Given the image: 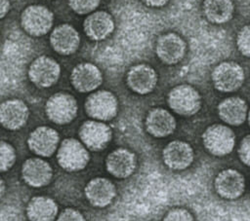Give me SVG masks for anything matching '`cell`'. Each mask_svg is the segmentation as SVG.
I'll list each match as a JSON object with an SVG mask.
<instances>
[{"label": "cell", "instance_id": "cell-6", "mask_svg": "<svg viewBox=\"0 0 250 221\" xmlns=\"http://www.w3.org/2000/svg\"><path fill=\"white\" fill-rule=\"evenodd\" d=\"M118 103L115 95L108 91L91 93L85 102L86 113L97 121H108L116 116Z\"/></svg>", "mask_w": 250, "mask_h": 221}, {"label": "cell", "instance_id": "cell-1", "mask_svg": "<svg viewBox=\"0 0 250 221\" xmlns=\"http://www.w3.org/2000/svg\"><path fill=\"white\" fill-rule=\"evenodd\" d=\"M170 108L181 116H192L201 107V96L199 92L189 85H178L174 87L167 97Z\"/></svg>", "mask_w": 250, "mask_h": 221}, {"label": "cell", "instance_id": "cell-30", "mask_svg": "<svg viewBox=\"0 0 250 221\" xmlns=\"http://www.w3.org/2000/svg\"><path fill=\"white\" fill-rule=\"evenodd\" d=\"M238 157L240 161L250 166V134L244 136L238 147Z\"/></svg>", "mask_w": 250, "mask_h": 221}, {"label": "cell", "instance_id": "cell-9", "mask_svg": "<svg viewBox=\"0 0 250 221\" xmlns=\"http://www.w3.org/2000/svg\"><path fill=\"white\" fill-rule=\"evenodd\" d=\"M82 143L90 150L100 151L110 141L112 132L110 128L102 121H86L79 129Z\"/></svg>", "mask_w": 250, "mask_h": 221}, {"label": "cell", "instance_id": "cell-26", "mask_svg": "<svg viewBox=\"0 0 250 221\" xmlns=\"http://www.w3.org/2000/svg\"><path fill=\"white\" fill-rule=\"evenodd\" d=\"M16 161L14 147L3 140H0V172L10 169Z\"/></svg>", "mask_w": 250, "mask_h": 221}, {"label": "cell", "instance_id": "cell-11", "mask_svg": "<svg viewBox=\"0 0 250 221\" xmlns=\"http://www.w3.org/2000/svg\"><path fill=\"white\" fill-rule=\"evenodd\" d=\"M214 187L217 194L223 199L235 200L244 192L245 179L238 170L226 168L217 174Z\"/></svg>", "mask_w": 250, "mask_h": 221}, {"label": "cell", "instance_id": "cell-13", "mask_svg": "<svg viewBox=\"0 0 250 221\" xmlns=\"http://www.w3.org/2000/svg\"><path fill=\"white\" fill-rule=\"evenodd\" d=\"M84 193L88 202L96 207H105L110 204L116 196L114 184L107 178L96 177L85 186Z\"/></svg>", "mask_w": 250, "mask_h": 221}, {"label": "cell", "instance_id": "cell-16", "mask_svg": "<svg viewBox=\"0 0 250 221\" xmlns=\"http://www.w3.org/2000/svg\"><path fill=\"white\" fill-rule=\"evenodd\" d=\"M126 82L133 92L139 94H146L154 90L157 84V74L147 64H137L129 69Z\"/></svg>", "mask_w": 250, "mask_h": 221}, {"label": "cell", "instance_id": "cell-19", "mask_svg": "<svg viewBox=\"0 0 250 221\" xmlns=\"http://www.w3.org/2000/svg\"><path fill=\"white\" fill-rule=\"evenodd\" d=\"M29 111L21 99H9L0 104V124L11 130L23 127L28 119Z\"/></svg>", "mask_w": 250, "mask_h": 221}, {"label": "cell", "instance_id": "cell-29", "mask_svg": "<svg viewBox=\"0 0 250 221\" xmlns=\"http://www.w3.org/2000/svg\"><path fill=\"white\" fill-rule=\"evenodd\" d=\"M163 221H194L192 214L186 208L175 207L170 209L164 216Z\"/></svg>", "mask_w": 250, "mask_h": 221}, {"label": "cell", "instance_id": "cell-18", "mask_svg": "<svg viewBox=\"0 0 250 221\" xmlns=\"http://www.w3.org/2000/svg\"><path fill=\"white\" fill-rule=\"evenodd\" d=\"M21 176L27 185L39 188L49 184L53 169L46 161L40 158H29L22 164Z\"/></svg>", "mask_w": 250, "mask_h": 221}, {"label": "cell", "instance_id": "cell-31", "mask_svg": "<svg viewBox=\"0 0 250 221\" xmlns=\"http://www.w3.org/2000/svg\"><path fill=\"white\" fill-rule=\"evenodd\" d=\"M57 221H86L83 214L74 208H65L58 216Z\"/></svg>", "mask_w": 250, "mask_h": 221}, {"label": "cell", "instance_id": "cell-34", "mask_svg": "<svg viewBox=\"0 0 250 221\" xmlns=\"http://www.w3.org/2000/svg\"><path fill=\"white\" fill-rule=\"evenodd\" d=\"M4 192H5V182H4V180L0 177V199L2 198Z\"/></svg>", "mask_w": 250, "mask_h": 221}, {"label": "cell", "instance_id": "cell-8", "mask_svg": "<svg viewBox=\"0 0 250 221\" xmlns=\"http://www.w3.org/2000/svg\"><path fill=\"white\" fill-rule=\"evenodd\" d=\"M60 74L61 67L59 63L52 57L45 55L35 58L28 69L30 81L40 88L53 86L58 81Z\"/></svg>", "mask_w": 250, "mask_h": 221}, {"label": "cell", "instance_id": "cell-17", "mask_svg": "<svg viewBox=\"0 0 250 221\" xmlns=\"http://www.w3.org/2000/svg\"><path fill=\"white\" fill-rule=\"evenodd\" d=\"M59 133L50 127H38L30 134L27 140L29 149L41 157L52 156L59 144Z\"/></svg>", "mask_w": 250, "mask_h": 221}, {"label": "cell", "instance_id": "cell-20", "mask_svg": "<svg viewBox=\"0 0 250 221\" xmlns=\"http://www.w3.org/2000/svg\"><path fill=\"white\" fill-rule=\"evenodd\" d=\"M176 120L174 116L164 108L151 109L145 121L146 131L154 137H166L174 132L176 129Z\"/></svg>", "mask_w": 250, "mask_h": 221}, {"label": "cell", "instance_id": "cell-27", "mask_svg": "<svg viewBox=\"0 0 250 221\" xmlns=\"http://www.w3.org/2000/svg\"><path fill=\"white\" fill-rule=\"evenodd\" d=\"M101 0H68L70 8L79 15H86L94 10L100 5Z\"/></svg>", "mask_w": 250, "mask_h": 221}, {"label": "cell", "instance_id": "cell-33", "mask_svg": "<svg viewBox=\"0 0 250 221\" xmlns=\"http://www.w3.org/2000/svg\"><path fill=\"white\" fill-rule=\"evenodd\" d=\"M10 9L9 0H0V18H4Z\"/></svg>", "mask_w": 250, "mask_h": 221}, {"label": "cell", "instance_id": "cell-35", "mask_svg": "<svg viewBox=\"0 0 250 221\" xmlns=\"http://www.w3.org/2000/svg\"><path fill=\"white\" fill-rule=\"evenodd\" d=\"M247 116H248V123H249V125H250V110H249V112L247 113Z\"/></svg>", "mask_w": 250, "mask_h": 221}, {"label": "cell", "instance_id": "cell-14", "mask_svg": "<svg viewBox=\"0 0 250 221\" xmlns=\"http://www.w3.org/2000/svg\"><path fill=\"white\" fill-rule=\"evenodd\" d=\"M137 166L136 155L125 148H118L110 152L105 159L106 170L116 178H127Z\"/></svg>", "mask_w": 250, "mask_h": 221}, {"label": "cell", "instance_id": "cell-10", "mask_svg": "<svg viewBox=\"0 0 250 221\" xmlns=\"http://www.w3.org/2000/svg\"><path fill=\"white\" fill-rule=\"evenodd\" d=\"M158 58L165 64H176L182 60L187 51L185 40L176 33H165L158 37L155 47Z\"/></svg>", "mask_w": 250, "mask_h": 221}, {"label": "cell", "instance_id": "cell-32", "mask_svg": "<svg viewBox=\"0 0 250 221\" xmlns=\"http://www.w3.org/2000/svg\"><path fill=\"white\" fill-rule=\"evenodd\" d=\"M146 6L152 7V8H159L166 5L169 0H142Z\"/></svg>", "mask_w": 250, "mask_h": 221}, {"label": "cell", "instance_id": "cell-22", "mask_svg": "<svg viewBox=\"0 0 250 221\" xmlns=\"http://www.w3.org/2000/svg\"><path fill=\"white\" fill-rule=\"evenodd\" d=\"M53 49L61 55H70L74 53L80 43V37L76 29L69 24L57 26L50 37Z\"/></svg>", "mask_w": 250, "mask_h": 221}, {"label": "cell", "instance_id": "cell-23", "mask_svg": "<svg viewBox=\"0 0 250 221\" xmlns=\"http://www.w3.org/2000/svg\"><path fill=\"white\" fill-rule=\"evenodd\" d=\"M248 113L247 104L244 99L238 96H231L224 99L218 106L220 118L230 126H239L244 123Z\"/></svg>", "mask_w": 250, "mask_h": 221}, {"label": "cell", "instance_id": "cell-5", "mask_svg": "<svg viewBox=\"0 0 250 221\" xmlns=\"http://www.w3.org/2000/svg\"><path fill=\"white\" fill-rule=\"evenodd\" d=\"M214 87L223 92L238 90L244 81L243 68L234 61H223L212 72Z\"/></svg>", "mask_w": 250, "mask_h": 221}, {"label": "cell", "instance_id": "cell-28", "mask_svg": "<svg viewBox=\"0 0 250 221\" xmlns=\"http://www.w3.org/2000/svg\"><path fill=\"white\" fill-rule=\"evenodd\" d=\"M238 51L245 56L250 57V24L243 26L236 37Z\"/></svg>", "mask_w": 250, "mask_h": 221}, {"label": "cell", "instance_id": "cell-4", "mask_svg": "<svg viewBox=\"0 0 250 221\" xmlns=\"http://www.w3.org/2000/svg\"><path fill=\"white\" fill-rule=\"evenodd\" d=\"M77 109L76 99L66 92L53 94L49 97L45 106L48 118L58 125L70 123L76 117Z\"/></svg>", "mask_w": 250, "mask_h": 221}, {"label": "cell", "instance_id": "cell-12", "mask_svg": "<svg viewBox=\"0 0 250 221\" xmlns=\"http://www.w3.org/2000/svg\"><path fill=\"white\" fill-rule=\"evenodd\" d=\"M162 158L164 164L171 169L182 170L188 167L193 162L194 153L192 147L185 141L174 140L163 149Z\"/></svg>", "mask_w": 250, "mask_h": 221}, {"label": "cell", "instance_id": "cell-24", "mask_svg": "<svg viewBox=\"0 0 250 221\" xmlns=\"http://www.w3.org/2000/svg\"><path fill=\"white\" fill-rule=\"evenodd\" d=\"M29 221H54L58 215V204L50 197L35 196L26 206Z\"/></svg>", "mask_w": 250, "mask_h": 221}, {"label": "cell", "instance_id": "cell-21", "mask_svg": "<svg viewBox=\"0 0 250 221\" xmlns=\"http://www.w3.org/2000/svg\"><path fill=\"white\" fill-rule=\"evenodd\" d=\"M114 29L112 17L104 11L90 14L84 20V31L86 35L95 41L104 40L108 37Z\"/></svg>", "mask_w": 250, "mask_h": 221}, {"label": "cell", "instance_id": "cell-15", "mask_svg": "<svg viewBox=\"0 0 250 221\" xmlns=\"http://www.w3.org/2000/svg\"><path fill=\"white\" fill-rule=\"evenodd\" d=\"M72 86L80 92L95 91L103 82V75L100 69L90 62H83L76 65L70 76Z\"/></svg>", "mask_w": 250, "mask_h": 221}, {"label": "cell", "instance_id": "cell-25", "mask_svg": "<svg viewBox=\"0 0 250 221\" xmlns=\"http://www.w3.org/2000/svg\"><path fill=\"white\" fill-rule=\"evenodd\" d=\"M233 3L231 0H204L203 13L212 23L222 24L231 19L233 15Z\"/></svg>", "mask_w": 250, "mask_h": 221}, {"label": "cell", "instance_id": "cell-3", "mask_svg": "<svg viewBox=\"0 0 250 221\" xmlns=\"http://www.w3.org/2000/svg\"><path fill=\"white\" fill-rule=\"evenodd\" d=\"M57 159L64 170L78 171L86 167L90 155L82 142L74 138H66L59 147Z\"/></svg>", "mask_w": 250, "mask_h": 221}, {"label": "cell", "instance_id": "cell-2", "mask_svg": "<svg viewBox=\"0 0 250 221\" xmlns=\"http://www.w3.org/2000/svg\"><path fill=\"white\" fill-rule=\"evenodd\" d=\"M202 141L205 149L210 154L222 157L232 151L235 144V135L230 128L215 124L204 130Z\"/></svg>", "mask_w": 250, "mask_h": 221}, {"label": "cell", "instance_id": "cell-7", "mask_svg": "<svg viewBox=\"0 0 250 221\" xmlns=\"http://www.w3.org/2000/svg\"><path fill=\"white\" fill-rule=\"evenodd\" d=\"M21 26L25 32L33 36L46 34L53 25V13L41 5H31L21 14Z\"/></svg>", "mask_w": 250, "mask_h": 221}]
</instances>
